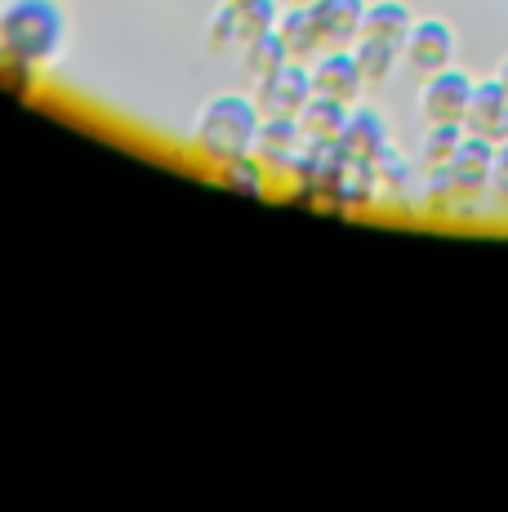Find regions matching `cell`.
Segmentation results:
<instances>
[{
    "label": "cell",
    "mask_w": 508,
    "mask_h": 512,
    "mask_svg": "<svg viewBox=\"0 0 508 512\" xmlns=\"http://www.w3.org/2000/svg\"><path fill=\"white\" fill-rule=\"evenodd\" d=\"M0 45L32 67L54 63L67 49L63 0H0Z\"/></svg>",
    "instance_id": "6da1fadb"
},
{
    "label": "cell",
    "mask_w": 508,
    "mask_h": 512,
    "mask_svg": "<svg viewBox=\"0 0 508 512\" xmlns=\"http://www.w3.org/2000/svg\"><path fill=\"white\" fill-rule=\"evenodd\" d=\"M263 112L259 103L246 94H219L197 112V125H192V147L201 156H210L214 165L232 161V156L254 152V139H259Z\"/></svg>",
    "instance_id": "7a4b0ae2"
},
{
    "label": "cell",
    "mask_w": 508,
    "mask_h": 512,
    "mask_svg": "<svg viewBox=\"0 0 508 512\" xmlns=\"http://www.w3.org/2000/svg\"><path fill=\"white\" fill-rule=\"evenodd\" d=\"M308 98H312V72H308V63H295V58L281 63L277 72L259 76V90H254L263 121H295Z\"/></svg>",
    "instance_id": "3957f363"
},
{
    "label": "cell",
    "mask_w": 508,
    "mask_h": 512,
    "mask_svg": "<svg viewBox=\"0 0 508 512\" xmlns=\"http://www.w3.org/2000/svg\"><path fill=\"white\" fill-rule=\"evenodd\" d=\"M468 98H473V76L459 72V67H442V72L424 76V90H419V112L428 125H464Z\"/></svg>",
    "instance_id": "277c9868"
},
{
    "label": "cell",
    "mask_w": 508,
    "mask_h": 512,
    "mask_svg": "<svg viewBox=\"0 0 508 512\" xmlns=\"http://www.w3.org/2000/svg\"><path fill=\"white\" fill-rule=\"evenodd\" d=\"M402 58L410 72H419V76H433V72H442V67H451L455 27L446 23V18H415L406 45H402Z\"/></svg>",
    "instance_id": "5b68a950"
},
{
    "label": "cell",
    "mask_w": 508,
    "mask_h": 512,
    "mask_svg": "<svg viewBox=\"0 0 508 512\" xmlns=\"http://www.w3.org/2000/svg\"><path fill=\"white\" fill-rule=\"evenodd\" d=\"M304 147H308V139H304V130H299V121H263L259 139H254V156H259V165L268 170V179H295Z\"/></svg>",
    "instance_id": "8992f818"
},
{
    "label": "cell",
    "mask_w": 508,
    "mask_h": 512,
    "mask_svg": "<svg viewBox=\"0 0 508 512\" xmlns=\"http://www.w3.org/2000/svg\"><path fill=\"white\" fill-rule=\"evenodd\" d=\"M491 165H495V143L464 130V143H459V152L451 156V165H446L459 201H482V196L491 192Z\"/></svg>",
    "instance_id": "52a82bcc"
},
{
    "label": "cell",
    "mask_w": 508,
    "mask_h": 512,
    "mask_svg": "<svg viewBox=\"0 0 508 512\" xmlns=\"http://www.w3.org/2000/svg\"><path fill=\"white\" fill-rule=\"evenodd\" d=\"M312 72V94H326V98H339V103L353 107L361 90H366V76H361L353 49H326L308 63Z\"/></svg>",
    "instance_id": "ba28073f"
},
{
    "label": "cell",
    "mask_w": 508,
    "mask_h": 512,
    "mask_svg": "<svg viewBox=\"0 0 508 512\" xmlns=\"http://www.w3.org/2000/svg\"><path fill=\"white\" fill-rule=\"evenodd\" d=\"M464 130L482 134V139H491V143L508 139V94L495 76L491 81H473V98H468V112H464Z\"/></svg>",
    "instance_id": "9c48e42d"
},
{
    "label": "cell",
    "mask_w": 508,
    "mask_h": 512,
    "mask_svg": "<svg viewBox=\"0 0 508 512\" xmlns=\"http://www.w3.org/2000/svg\"><path fill=\"white\" fill-rule=\"evenodd\" d=\"M312 18H317V32L326 49H353L361 23H366V0H317Z\"/></svg>",
    "instance_id": "30bf717a"
},
{
    "label": "cell",
    "mask_w": 508,
    "mask_h": 512,
    "mask_svg": "<svg viewBox=\"0 0 508 512\" xmlns=\"http://www.w3.org/2000/svg\"><path fill=\"white\" fill-rule=\"evenodd\" d=\"M277 32L286 41V54L295 63H312L317 54H326V41L317 32V18H312V5H281Z\"/></svg>",
    "instance_id": "8fae6325"
},
{
    "label": "cell",
    "mask_w": 508,
    "mask_h": 512,
    "mask_svg": "<svg viewBox=\"0 0 508 512\" xmlns=\"http://www.w3.org/2000/svg\"><path fill=\"white\" fill-rule=\"evenodd\" d=\"M348 116H353V107H348V103H339V98H326V94H312L295 121H299V130H304L308 143H339Z\"/></svg>",
    "instance_id": "7c38bea8"
},
{
    "label": "cell",
    "mask_w": 508,
    "mask_h": 512,
    "mask_svg": "<svg viewBox=\"0 0 508 512\" xmlns=\"http://www.w3.org/2000/svg\"><path fill=\"white\" fill-rule=\"evenodd\" d=\"M339 147H344V156H357V161H375V156L388 147V125H384V116H379L375 107H357V112L348 116L344 134H339Z\"/></svg>",
    "instance_id": "4fadbf2b"
},
{
    "label": "cell",
    "mask_w": 508,
    "mask_h": 512,
    "mask_svg": "<svg viewBox=\"0 0 508 512\" xmlns=\"http://www.w3.org/2000/svg\"><path fill=\"white\" fill-rule=\"evenodd\" d=\"M410 23H415V14H410L402 0H375V5H366L361 36H375V41H388V45L402 49L406 36H410Z\"/></svg>",
    "instance_id": "5bb4252c"
},
{
    "label": "cell",
    "mask_w": 508,
    "mask_h": 512,
    "mask_svg": "<svg viewBox=\"0 0 508 512\" xmlns=\"http://www.w3.org/2000/svg\"><path fill=\"white\" fill-rule=\"evenodd\" d=\"M214 179L228 187V192H241V196H268V170L259 165V156H254V152L232 156V161H219V165H214Z\"/></svg>",
    "instance_id": "9a60e30c"
},
{
    "label": "cell",
    "mask_w": 508,
    "mask_h": 512,
    "mask_svg": "<svg viewBox=\"0 0 508 512\" xmlns=\"http://www.w3.org/2000/svg\"><path fill=\"white\" fill-rule=\"evenodd\" d=\"M353 58H357L361 76H366V85H384L388 76H393L402 49L388 45V41H375V36H357V41H353Z\"/></svg>",
    "instance_id": "2e32d148"
},
{
    "label": "cell",
    "mask_w": 508,
    "mask_h": 512,
    "mask_svg": "<svg viewBox=\"0 0 508 512\" xmlns=\"http://www.w3.org/2000/svg\"><path fill=\"white\" fill-rule=\"evenodd\" d=\"M246 54H241V63H246V72L259 81V76H268V72H277L281 63H290V54H286V41H281V32L272 27V32H259V36H250L246 45Z\"/></svg>",
    "instance_id": "e0dca14e"
},
{
    "label": "cell",
    "mask_w": 508,
    "mask_h": 512,
    "mask_svg": "<svg viewBox=\"0 0 508 512\" xmlns=\"http://www.w3.org/2000/svg\"><path fill=\"white\" fill-rule=\"evenodd\" d=\"M459 143H464V125H428L424 134V147H419V156H424V165L433 170V165H451V156L459 152Z\"/></svg>",
    "instance_id": "ac0fdd59"
},
{
    "label": "cell",
    "mask_w": 508,
    "mask_h": 512,
    "mask_svg": "<svg viewBox=\"0 0 508 512\" xmlns=\"http://www.w3.org/2000/svg\"><path fill=\"white\" fill-rule=\"evenodd\" d=\"M205 45H210V54H228V49H241V14L223 0L219 14L210 18V32H205Z\"/></svg>",
    "instance_id": "d6986e66"
},
{
    "label": "cell",
    "mask_w": 508,
    "mask_h": 512,
    "mask_svg": "<svg viewBox=\"0 0 508 512\" xmlns=\"http://www.w3.org/2000/svg\"><path fill=\"white\" fill-rule=\"evenodd\" d=\"M0 90L18 94V98H27V94L36 90V67L23 63L18 54H9L5 45H0Z\"/></svg>",
    "instance_id": "ffe728a7"
},
{
    "label": "cell",
    "mask_w": 508,
    "mask_h": 512,
    "mask_svg": "<svg viewBox=\"0 0 508 512\" xmlns=\"http://www.w3.org/2000/svg\"><path fill=\"white\" fill-rule=\"evenodd\" d=\"M491 192L508 205V139L495 143V165H491Z\"/></svg>",
    "instance_id": "44dd1931"
},
{
    "label": "cell",
    "mask_w": 508,
    "mask_h": 512,
    "mask_svg": "<svg viewBox=\"0 0 508 512\" xmlns=\"http://www.w3.org/2000/svg\"><path fill=\"white\" fill-rule=\"evenodd\" d=\"M495 81H500V85H504V94H508V58L500 63V72H495Z\"/></svg>",
    "instance_id": "7402d4cb"
},
{
    "label": "cell",
    "mask_w": 508,
    "mask_h": 512,
    "mask_svg": "<svg viewBox=\"0 0 508 512\" xmlns=\"http://www.w3.org/2000/svg\"><path fill=\"white\" fill-rule=\"evenodd\" d=\"M228 5H232V9H246V5H254V0H228Z\"/></svg>",
    "instance_id": "603a6c76"
},
{
    "label": "cell",
    "mask_w": 508,
    "mask_h": 512,
    "mask_svg": "<svg viewBox=\"0 0 508 512\" xmlns=\"http://www.w3.org/2000/svg\"><path fill=\"white\" fill-rule=\"evenodd\" d=\"M281 5H317V0H281Z\"/></svg>",
    "instance_id": "cb8c5ba5"
}]
</instances>
